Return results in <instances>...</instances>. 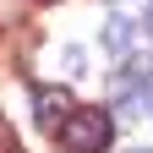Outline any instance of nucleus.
<instances>
[{"mask_svg":"<svg viewBox=\"0 0 153 153\" xmlns=\"http://www.w3.org/2000/svg\"><path fill=\"white\" fill-rule=\"evenodd\" d=\"M55 142L66 153H104L115 142V120H109V109H71L55 126Z\"/></svg>","mask_w":153,"mask_h":153,"instance_id":"nucleus-1","label":"nucleus"},{"mask_svg":"<svg viewBox=\"0 0 153 153\" xmlns=\"http://www.w3.org/2000/svg\"><path fill=\"white\" fill-rule=\"evenodd\" d=\"M76 104H71V93L66 88H55V82H38L33 88V115H38V126H55V120H66Z\"/></svg>","mask_w":153,"mask_h":153,"instance_id":"nucleus-2","label":"nucleus"},{"mask_svg":"<svg viewBox=\"0 0 153 153\" xmlns=\"http://www.w3.org/2000/svg\"><path fill=\"white\" fill-rule=\"evenodd\" d=\"M104 44H109L115 55L131 49V16H109V22H104Z\"/></svg>","mask_w":153,"mask_h":153,"instance_id":"nucleus-3","label":"nucleus"},{"mask_svg":"<svg viewBox=\"0 0 153 153\" xmlns=\"http://www.w3.org/2000/svg\"><path fill=\"white\" fill-rule=\"evenodd\" d=\"M0 153H22V142H16V126L0 115Z\"/></svg>","mask_w":153,"mask_h":153,"instance_id":"nucleus-4","label":"nucleus"},{"mask_svg":"<svg viewBox=\"0 0 153 153\" xmlns=\"http://www.w3.org/2000/svg\"><path fill=\"white\" fill-rule=\"evenodd\" d=\"M148 27H153V11H148Z\"/></svg>","mask_w":153,"mask_h":153,"instance_id":"nucleus-5","label":"nucleus"},{"mask_svg":"<svg viewBox=\"0 0 153 153\" xmlns=\"http://www.w3.org/2000/svg\"><path fill=\"white\" fill-rule=\"evenodd\" d=\"M137 153H153V148H137Z\"/></svg>","mask_w":153,"mask_h":153,"instance_id":"nucleus-6","label":"nucleus"}]
</instances>
